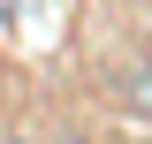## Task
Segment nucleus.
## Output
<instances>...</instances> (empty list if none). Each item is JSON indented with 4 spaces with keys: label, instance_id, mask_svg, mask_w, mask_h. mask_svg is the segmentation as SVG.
Returning a JSON list of instances; mask_svg holds the SVG:
<instances>
[{
    "label": "nucleus",
    "instance_id": "f257e3e1",
    "mask_svg": "<svg viewBox=\"0 0 152 144\" xmlns=\"http://www.w3.org/2000/svg\"><path fill=\"white\" fill-rule=\"evenodd\" d=\"M0 144H38V137H0Z\"/></svg>",
    "mask_w": 152,
    "mask_h": 144
},
{
    "label": "nucleus",
    "instance_id": "f03ea898",
    "mask_svg": "<svg viewBox=\"0 0 152 144\" xmlns=\"http://www.w3.org/2000/svg\"><path fill=\"white\" fill-rule=\"evenodd\" d=\"M61 144H91V137H61Z\"/></svg>",
    "mask_w": 152,
    "mask_h": 144
}]
</instances>
